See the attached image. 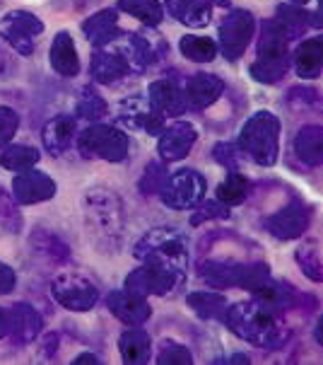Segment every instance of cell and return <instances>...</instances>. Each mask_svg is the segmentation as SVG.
Wrapping results in <instances>:
<instances>
[{"label": "cell", "mask_w": 323, "mask_h": 365, "mask_svg": "<svg viewBox=\"0 0 323 365\" xmlns=\"http://www.w3.org/2000/svg\"><path fill=\"white\" fill-rule=\"evenodd\" d=\"M222 322L244 341L265 351H275L290 339V329L280 317V312L260 305L258 300H244L227 305Z\"/></svg>", "instance_id": "6da1fadb"}, {"label": "cell", "mask_w": 323, "mask_h": 365, "mask_svg": "<svg viewBox=\"0 0 323 365\" xmlns=\"http://www.w3.org/2000/svg\"><path fill=\"white\" fill-rule=\"evenodd\" d=\"M83 213L92 247L102 255H116L126 225L119 194L107 187H92L83 199Z\"/></svg>", "instance_id": "7a4b0ae2"}, {"label": "cell", "mask_w": 323, "mask_h": 365, "mask_svg": "<svg viewBox=\"0 0 323 365\" xmlns=\"http://www.w3.org/2000/svg\"><path fill=\"white\" fill-rule=\"evenodd\" d=\"M189 255L191 242L179 227H154V230L145 232L133 247V257L138 262H150L166 266V269L176 271L179 276H186L189 271Z\"/></svg>", "instance_id": "3957f363"}, {"label": "cell", "mask_w": 323, "mask_h": 365, "mask_svg": "<svg viewBox=\"0 0 323 365\" xmlns=\"http://www.w3.org/2000/svg\"><path fill=\"white\" fill-rule=\"evenodd\" d=\"M244 158L258 167H272L280 158V119L272 111H256L239 133Z\"/></svg>", "instance_id": "277c9868"}, {"label": "cell", "mask_w": 323, "mask_h": 365, "mask_svg": "<svg viewBox=\"0 0 323 365\" xmlns=\"http://www.w3.org/2000/svg\"><path fill=\"white\" fill-rule=\"evenodd\" d=\"M201 276L208 281V286H213L217 290L244 288L248 293H253L260 283L270 278V266L263 262H251V264L208 262L201 266Z\"/></svg>", "instance_id": "5b68a950"}, {"label": "cell", "mask_w": 323, "mask_h": 365, "mask_svg": "<svg viewBox=\"0 0 323 365\" xmlns=\"http://www.w3.org/2000/svg\"><path fill=\"white\" fill-rule=\"evenodd\" d=\"M78 150L83 158H99L107 163H123L128 158L130 140L128 135L116 126L107 123H92L78 138Z\"/></svg>", "instance_id": "8992f818"}, {"label": "cell", "mask_w": 323, "mask_h": 365, "mask_svg": "<svg viewBox=\"0 0 323 365\" xmlns=\"http://www.w3.org/2000/svg\"><path fill=\"white\" fill-rule=\"evenodd\" d=\"M159 36L157 39H147V36L138 32H119L107 46L121 56L130 73H145L164 53V44H159Z\"/></svg>", "instance_id": "52a82bcc"}, {"label": "cell", "mask_w": 323, "mask_h": 365, "mask_svg": "<svg viewBox=\"0 0 323 365\" xmlns=\"http://www.w3.org/2000/svg\"><path fill=\"white\" fill-rule=\"evenodd\" d=\"M51 295L60 307L73 312H87L97 305L99 300V286L90 276L70 271V274H60L53 278Z\"/></svg>", "instance_id": "ba28073f"}, {"label": "cell", "mask_w": 323, "mask_h": 365, "mask_svg": "<svg viewBox=\"0 0 323 365\" xmlns=\"http://www.w3.org/2000/svg\"><path fill=\"white\" fill-rule=\"evenodd\" d=\"M159 196L164 206L174 210L196 208L205 199V179L198 170H179L174 175H166L164 184L159 189Z\"/></svg>", "instance_id": "9c48e42d"}, {"label": "cell", "mask_w": 323, "mask_h": 365, "mask_svg": "<svg viewBox=\"0 0 323 365\" xmlns=\"http://www.w3.org/2000/svg\"><path fill=\"white\" fill-rule=\"evenodd\" d=\"M41 34L43 22L27 10H10L0 17V36L20 56H32Z\"/></svg>", "instance_id": "30bf717a"}, {"label": "cell", "mask_w": 323, "mask_h": 365, "mask_svg": "<svg viewBox=\"0 0 323 365\" xmlns=\"http://www.w3.org/2000/svg\"><path fill=\"white\" fill-rule=\"evenodd\" d=\"M256 32V17L248 10H232L220 24V51L227 61H239Z\"/></svg>", "instance_id": "8fae6325"}, {"label": "cell", "mask_w": 323, "mask_h": 365, "mask_svg": "<svg viewBox=\"0 0 323 365\" xmlns=\"http://www.w3.org/2000/svg\"><path fill=\"white\" fill-rule=\"evenodd\" d=\"M181 281H184V276H179L176 271L166 269V266H159V264L145 262L140 269L130 271L126 276L123 290L145 295V298L147 295H169Z\"/></svg>", "instance_id": "7c38bea8"}, {"label": "cell", "mask_w": 323, "mask_h": 365, "mask_svg": "<svg viewBox=\"0 0 323 365\" xmlns=\"http://www.w3.org/2000/svg\"><path fill=\"white\" fill-rule=\"evenodd\" d=\"M263 225L277 240H297L312 225V208L302 201H290L285 208L265 218Z\"/></svg>", "instance_id": "4fadbf2b"}, {"label": "cell", "mask_w": 323, "mask_h": 365, "mask_svg": "<svg viewBox=\"0 0 323 365\" xmlns=\"http://www.w3.org/2000/svg\"><path fill=\"white\" fill-rule=\"evenodd\" d=\"M12 196L22 206L43 203L55 196V182L46 172H39L32 167V170L17 172V177L12 179Z\"/></svg>", "instance_id": "5bb4252c"}, {"label": "cell", "mask_w": 323, "mask_h": 365, "mask_svg": "<svg viewBox=\"0 0 323 365\" xmlns=\"http://www.w3.org/2000/svg\"><path fill=\"white\" fill-rule=\"evenodd\" d=\"M198 140V133L194 128V123L189 121H174L171 126H166L164 131L159 133V143H157V153L164 163H179L194 150Z\"/></svg>", "instance_id": "9a60e30c"}, {"label": "cell", "mask_w": 323, "mask_h": 365, "mask_svg": "<svg viewBox=\"0 0 323 365\" xmlns=\"http://www.w3.org/2000/svg\"><path fill=\"white\" fill-rule=\"evenodd\" d=\"M107 307L116 319L130 324H145L152 317V307L145 295L130 293V290H114L107 295Z\"/></svg>", "instance_id": "2e32d148"}, {"label": "cell", "mask_w": 323, "mask_h": 365, "mask_svg": "<svg viewBox=\"0 0 323 365\" xmlns=\"http://www.w3.org/2000/svg\"><path fill=\"white\" fill-rule=\"evenodd\" d=\"M225 92V80L213 73H196L186 80L184 97L186 107L191 109H208L210 104L220 100V95Z\"/></svg>", "instance_id": "e0dca14e"}, {"label": "cell", "mask_w": 323, "mask_h": 365, "mask_svg": "<svg viewBox=\"0 0 323 365\" xmlns=\"http://www.w3.org/2000/svg\"><path fill=\"white\" fill-rule=\"evenodd\" d=\"M43 331V319L41 314L34 310L29 302H17L10 310V334L12 341L17 346L32 344L36 336Z\"/></svg>", "instance_id": "ac0fdd59"}, {"label": "cell", "mask_w": 323, "mask_h": 365, "mask_svg": "<svg viewBox=\"0 0 323 365\" xmlns=\"http://www.w3.org/2000/svg\"><path fill=\"white\" fill-rule=\"evenodd\" d=\"M147 102L152 104L154 109L159 111L162 116H181L186 109V97H184V90L179 88L176 83L171 80H154V83L147 88Z\"/></svg>", "instance_id": "d6986e66"}, {"label": "cell", "mask_w": 323, "mask_h": 365, "mask_svg": "<svg viewBox=\"0 0 323 365\" xmlns=\"http://www.w3.org/2000/svg\"><path fill=\"white\" fill-rule=\"evenodd\" d=\"M121 121L128 123V126L140 128V131H145L150 135H159L164 131V116H162L150 102L140 100V97H133V100H128L123 104Z\"/></svg>", "instance_id": "ffe728a7"}, {"label": "cell", "mask_w": 323, "mask_h": 365, "mask_svg": "<svg viewBox=\"0 0 323 365\" xmlns=\"http://www.w3.org/2000/svg\"><path fill=\"white\" fill-rule=\"evenodd\" d=\"M75 131L78 128H75V119H73V116H65V114L53 116L41 131V140H43V148H46L48 155L60 158L63 153L70 150Z\"/></svg>", "instance_id": "44dd1931"}, {"label": "cell", "mask_w": 323, "mask_h": 365, "mask_svg": "<svg viewBox=\"0 0 323 365\" xmlns=\"http://www.w3.org/2000/svg\"><path fill=\"white\" fill-rule=\"evenodd\" d=\"M128 66L123 63V58L116 51H111L109 46H102V48H95L92 53V61H90V76L92 80L102 85H111V83H119L128 76Z\"/></svg>", "instance_id": "7402d4cb"}, {"label": "cell", "mask_w": 323, "mask_h": 365, "mask_svg": "<svg viewBox=\"0 0 323 365\" xmlns=\"http://www.w3.org/2000/svg\"><path fill=\"white\" fill-rule=\"evenodd\" d=\"M119 351L121 358L126 365H142L150 361V351H152V341L150 334L142 329V324H130L123 329L119 336Z\"/></svg>", "instance_id": "603a6c76"}, {"label": "cell", "mask_w": 323, "mask_h": 365, "mask_svg": "<svg viewBox=\"0 0 323 365\" xmlns=\"http://www.w3.org/2000/svg\"><path fill=\"white\" fill-rule=\"evenodd\" d=\"M290 32L277 17L263 22L258 39V58H290Z\"/></svg>", "instance_id": "cb8c5ba5"}, {"label": "cell", "mask_w": 323, "mask_h": 365, "mask_svg": "<svg viewBox=\"0 0 323 365\" xmlns=\"http://www.w3.org/2000/svg\"><path fill=\"white\" fill-rule=\"evenodd\" d=\"M119 32V12L116 10H99L83 22V34L95 48L107 46Z\"/></svg>", "instance_id": "d4e9b609"}, {"label": "cell", "mask_w": 323, "mask_h": 365, "mask_svg": "<svg viewBox=\"0 0 323 365\" xmlns=\"http://www.w3.org/2000/svg\"><path fill=\"white\" fill-rule=\"evenodd\" d=\"M166 10L176 22L186 27H208L213 20V3L210 0H166Z\"/></svg>", "instance_id": "484cf974"}, {"label": "cell", "mask_w": 323, "mask_h": 365, "mask_svg": "<svg viewBox=\"0 0 323 365\" xmlns=\"http://www.w3.org/2000/svg\"><path fill=\"white\" fill-rule=\"evenodd\" d=\"M48 58H51V68L58 76L75 78L80 73V56H78L75 44H73V36L68 32H58L53 36Z\"/></svg>", "instance_id": "4316f807"}, {"label": "cell", "mask_w": 323, "mask_h": 365, "mask_svg": "<svg viewBox=\"0 0 323 365\" xmlns=\"http://www.w3.org/2000/svg\"><path fill=\"white\" fill-rule=\"evenodd\" d=\"M292 63H295L297 76L302 80H314L321 76L323 66V41L321 36H312V39L302 41L297 46L295 56H292Z\"/></svg>", "instance_id": "83f0119b"}, {"label": "cell", "mask_w": 323, "mask_h": 365, "mask_svg": "<svg viewBox=\"0 0 323 365\" xmlns=\"http://www.w3.org/2000/svg\"><path fill=\"white\" fill-rule=\"evenodd\" d=\"M295 153L304 165L319 167L323 163V128L304 126L295 138Z\"/></svg>", "instance_id": "f1b7e54d"}, {"label": "cell", "mask_w": 323, "mask_h": 365, "mask_svg": "<svg viewBox=\"0 0 323 365\" xmlns=\"http://www.w3.org/2000/svg\"><path fill=\"white\" fill-rule=\"evenodd\" d=\"M277 20L285 24V29L290 32V36H302L307 32L309 27H319V15L316 12H309L304 5H292V3H285L277 8Z\"/></svg>", "instance_id": "f546056e"}, {"label": "cell", "mask_w": 323, "mask_h": 365, "mask_svg": "<svg viewBox=\"0 0 323 365\" xmlns=\"http://www.w3.org/2000/svg\"><path fill=\"white\" fill-rule=\"evenodd\" d=\"M186 302L201 319H222L229 305L222 293H208V290H194L186 295Z\"/></svg>", "instance_id": "4dcf8cb0"}, {"label": "cell", "mask_w": 323, "mask_h": 365, "mask_svg": "<svg viewBox=\"0 0 323 365\" xmlns=\"http://www.w3.org/2000/svg\"><path fill=\"white\" fill-rule=\"evenodd\" d=\"M29 245H32L34 255L48 264H63L68 262V255H70L68 247L60 242L53 232H46V230H36L32 235V240H29Z\"/></svg>", "instance_id": "1f68e13d"}, {"label": "cell", "mask_w": 323, "mask_h": 365, "mask_svg": "<svg viewBox=\"0 0 323 365\" xmlns=\"http://www.w3.org/2000/svg\"><path fill=\"white\" fill-rule=\"evenodd\" d=\"M295 259H297V266L304 271V276L314 283H321L323 281V264H321V245L316 237H309L297 247L295 252Z\"/></svg>", "instance_id": "d6a6232c"}, {"label": "cell", "mask_w": 323, "mask_h": 365, "mask_svg": "<svg viewBox=\"0 0 323 365\" xmlns=\"http://www.w3.org/2000/svg\"><path fill=\"white\" fill-rule=\"evenodd\" d=\"M248 191H251L248 179L241 175V172L234 170V172H229L225 182L215 189V199L220 203H225L227 208H232V206H239V203H244L248 199Z\"/></svg>", "instance_id": "836d02e7"}, {"label": "cell", "mask_w": 323, "mask_h": 365, "mask_svg": "<svg viewBox=\"0 0 323 365\" xmlns=\"http://www.w3.org/2000/svg\"><path fill=\"white\" fill-rule=\"evenodd\" d=\"M75 114H78V119L97 123L99 119H104V116L109 114V104L95 88H92V85H85V88L80 90Z\"/></svg>", "instance_id": "e575fe53"}, {"label": "cell", "mask_w": 323, "mask_h": 365, "mask_svg": "<svg viewBox=\"0 0 323 365\" xmlns=\"http://www.w3.org/2000/svg\"><path fill=\"white\" fill-rule=\"evenodd\" d=\"M290 63V58H256V63H251L248 73L260 85H275L287 76Z\"/></svg>", "instance_id": "d590c367"}, {"label": "cell", "mask_w": 323, "mask_h": 365, "mask_svg": "<svg viewBox=\"0 0 323 365\" xmlns=\"http://www.w3.org/2000/svg\"><path fill=\"white\" fill-rule=\"evenodd\" d=\"M119 10L145 22L147 27H157L162 17H164V8H162L159 0H119Z\"/></svg>", "instance_id": "8d00e7d4"}, {"label": "cell", "mask_w": 323, "mask_h": 365, "mask_svg": "<svg viewBox=\"0 0 323 365\" xmlns=\"http://www.w3.org/2000/svg\"><path fill=\"white\" fill-rule=\"evenodd\" d=\"M39 163V150L32 145H8L0 153V165L10 172H24L32 170Z\"/></svg>", "instance_id": "74e56055"}, {"label": "cell", "mask_w": 323, "mask_h": 365, "mask_svg": "<svg viewBox=\"0 0 323 365\" xmlns=\"http://www.w3.org/2000/svg\"><path fill=\"white\" fill-rule=\"evenodd\" d=\"M179 48L189 61H196V63H208L217 56V41H213L210 36H198V34H186L181 41H179Z\"/></svg>", "instance_id": "f35d334b"}, {"label": "cell", "mask_w": 323, "mask_h": 365, "mask_svg": "<svg viewBox=\"0 0 323 365\" xmlns=\"http://www.w3.org/2000/svg\"><path fill=\"white\" fill-rule=\"evenodd\" d=\"M157 363L159 365H191L194 363V356H191V351L186 349L184 344L174 341V339H164L157 351Z\"/></svg>", "instance_id": "ab89813d"}, {"label": "cell", "mask_w": 323, "mask_h": 365, "mask_svg": "<svg viewBox=\"0 0 323 365\" xmlns=\"http://www.w3.org/2000/svg\"><path fill=\"white\" fill-rule=\"evenodd\" d=\"M166 167L162 163H150L145 167V172H142V179H140V191L145 196H152V194H159L162 184H164L166 179Z\"/></svg>", "instance_id": "60d3db41"}, {"label": "cell", "mask_w": 323, "mask_h": 365, "mask_svg": "<svg viewBox=\"0 0 323 365\" xmlns=\"http://www.w3.org/2000/svg\"><path fill=\"white\" fill-rule=\"evenodd\" d=\"M215 218H229V208L225 203H220L217 199L213 201H201L196 206V213L191 215V225H203L208 220H215Z\"/></svg>", "instance_id": "b9f144b4"}, {"label": "cell", "mask_w": 323, "mask_h": 365, "mask_svg": "<svg viewBox=\"0 0 323 365\" xmlns=\"http://www.w3.org/2000/svg\"><path fill=\"white\" fill-rule=\"evenodd\" d=\"M213 158L217 165H222V167H227L229 172H234L241 165V160H244V153H241V148L237 143H217L213 150Z\"/></svg>", "instance_id": "7bdbcfd3"}, {"label": "cell", "mask_w": 323, "mask_h": 365, "mask_svg": "<svg viewBox=\"0 0 323 365\" xmlns=\"http://www.w3.org/2000/svg\"><path fill=\"white\" fill-rule=\"evenodd\" d=\"M17 128H20V116L15 109L10 107H0V145L10 143L15 138Z\"/></svg>", "instance_id": "ee69618b"}, {"label": "cell", "mask_w": 323, "mask_h": 365, "mask_svg": "<svg viewBox=\"0 0 323 365\" xmlns=\"http://www.w3.org/2000/svg\"><path fill=\"white\" fill-rule=\"evenodd\" d=\"M319 102V92L312 88H295L290 92V104L292 107H314Z\"/></svg>", "instance_id": "f6af8a7d"}, {"label": "cell", "mask_w": 323, "mask_h": 365, "mask_svg": "<svg viewBox=\"0 0 323 365\" xmlns=\"http://www.w3.org/2000/svg\"><path fill=\"white\" fill-rule=\"evenodd\" d=\"M17 286V274L15 269H10L8 264L0 262V295H8L12 293Z\"/></svg>", "instance_id": "bcb514c9"}, {"label": "cell", "mask_w": 323, "mask_h": 365, "mask_svg": "<svg viewBox=\"0 0 323 365\" xmlns=\"http://www.w3.org/2000/svg\"><path fill=\"white\" fill-rule=\"evenodd\" d=\"M10 334V312L5 307H0V339H5Z\"/></svg>", "instance_id": "7dc6e473"}, {"label": "cell", "mask_w": 323, "mask_h": 365, "mask_svg": "<svg viewBox=\"0 0 323 365\" xmlns=\"http://www.w3.org/2000/svg\"><path fill=\"white\" fill-rule=\"evenodd\" d=\"M73 363L75 365H102V358L95 354H80Z\"/></svg>", "instance_id": "c3c4849f"}, {"label": "cell", "mask_w": 323, "mask_h": 365, "mask_svg": "<svg viewBox=\"0 0 323 365\" xmlns=\"http://www.w3.org/2000/svg\"><path fill=\"white\" fill-rule=\"evenodd\" d=\"M225 363H251V361H248V356L239 354V356H232V358H227Z\"/></svg>", "instance_id": "681fc988"}, {"label": "cell", "mask_w": 323, "mask_h": 365, "mask_svg": "<svg viewBox=\"0 0 323 365\" xmlns=\"http://www.w3.org/2000/svg\"><path fill=\"white\" fill-rule=\"evenodd\" d=\"M290 3H292V5H307L309 0H290Z\"/></svg>", "instance_id": "f907efd6"}]
</instances>
